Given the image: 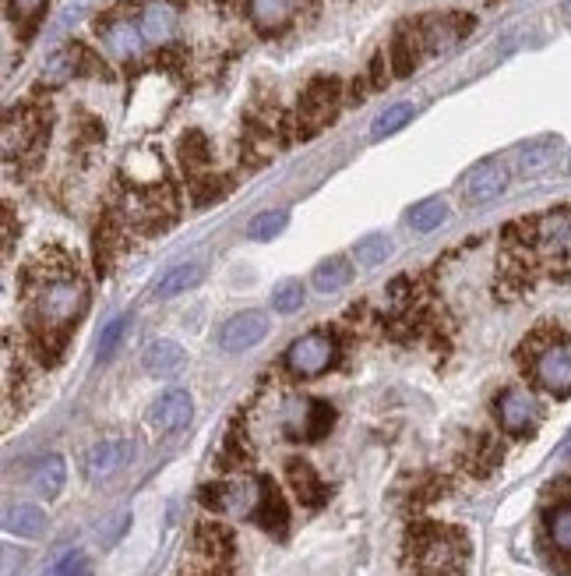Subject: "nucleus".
Instances as JSON below:
<instances>
[{
	"label": "nucleus",
	"mask_w": 571,
	"mask_h": 576,
	"mask_svg": "<svg viewBox=\"0 0 571 576\" xmlns=\"http://www.w3.org/2000/svg\"><path fill=\"white\" fill-rule=\"evenodd\" d=\"M202 279H205L202 262H180V265H174L169 273H163V279L155 284V298H160V301L180 298V293L194 290L198 284H202Z\"/></svg>",
	"instance_id": "nucleus-24"
},
{
	"label": "nucleus",
	"mask_w": 571,
	"mask_h": 576,
	"mask_svg": "<svg viewBox=\"0 0 571 576\" xmlns=\"http://www.w3.org/2000/svg\"><path fill=\"white\" fill-rule=\"evenodd\" d=\"M141 364L152 378H177L183 368H188V350L174 340H152L141 354Z\"/></svg>",
	"instance_id": "nucleus-19"
},
{
	"label": "nucleus",
	"mask_w": 571,
	"mask_h": 576,
	"mask_svg": "<svg viewBox=\"0 0 571 576\" xmlns=\"http://www.w3.org/2000/svg\"><path fill=\"white\" fill-rule=\"evenodd\" d=\"M268 315L265 312H237L233 318L223 322L219 329V347L226 350V354H244V350H254L258 347L265 336H268Z\"/></svg>",
	"instance_id": "nucleus-10"
},
{
	"label": "nucleus",
	"mask_w": 571,
	"mask_h": 576,
	"mask_svg": "<svg viewBox=\"0 0 571 576\" xmlns=\"http://www.w3.org/2000/svg\"><path fill=\"white\" fill-rule=\"evenodd\" d=\"M96 29H99V39H103V47L113 53V58H120V61L135 58L138 47H141V39H145V36H141V25L131 22L127 15H120V11H113V15L99 18Z\"/></svg>",
	"instance_id": "nucleus-16"
},
{
	"label": "nucleus",
	"mask_w": 571,
	"mask_h": 576,
	"mask_svg": "<svg viewBox=\"0 0 571 576\" xmlns=\"http://www.w3.org/2000/svg\"><path fill=\"white\" fill-rule=\"evenodd\" d=\"M272 308L279 315H293L304 308V284L300 279H279L272 287Z\"/></svg>",
	"instance_id": "nucleus-36"
},
{
	"label": "nucleus",
	"mask_w": 571,
	"mask_h": 576,
	"mask_svg": "<svg viewBox=\"0 0 571 576\" xmlns=\"http://www.w3.org/2000/svg\"><path fill=\"white\" fill-rule=\"evenodd\" d=\"M502 245L530 255L540 273L558 279L571 276V205L547 209V213L508 223Z\"/></svg>",
	"instance_id": "nucleus-2"
},
{
	"label": "nucleus",
	"mask_w": 571,
	"mask_h": 576,
	"mask_svg": "<svg viewBox=\"0 0 571 576\" xmlns=\"http://www.w3.org/2000/svg\"><path fill=\"white\" fill-rule=\"evenodd\" d=\"M494 417H497V425H502V431L511 435V439H530V435L540 428V421H544V406H540L533 389L508 386L497 392Z\"/></svg>",
	"instance_id": "nucleus-6"
},
{
	"label": "nucleus",
	"mask_w": 571,
	"mask_h": 576,
	"mask_svg": "<svg viewBox=\"0 0 571 576\" xmlns=\"http://www.w3.org/2000/svg\"><path fill=\"white\" fill-rule=\"evenodd\" d=\"M188 191H191V202H194L198 209H205V205H212V202H219L223 195L230 191V180L219 177V174H205V177H194Z\"/></svg>",
	"instance_id": "nucleus-35"
},
{
	"label": "nucleus",
	"mask_w": 571,
	"mask_h": 576,
	"mask_svg": "<svg viewBox=\"0 0 571 576\" xmlns=\"http://www.w3.org/2000/svg\"><path fill=\"white\" fill-rule=\"evenodd\" d=\"M522 368L530 372L533 386H540L554 400L571 397V336L558 329H540L519 350Z\"/></svg>",
	"instance_id": "nucleus-3"
},
{
	"label": "nucleus",
	"mask_w": 571,
	"mask_h": 576,
	"mask_svg": "<svg viewBox=\"0 0 571 576\" xmlns=\"http://www.w3.org/2000/svg\"><path fill=\"white\" fill-rule=\"evenodd\" d=\"M561 152V138L558 135H536L525 146H519V171L522 174H540L558 160Z\"/></svg>",
	"instance_id": "nucleus-23"
},
{
	"label": "nucleus",
	"mask_w": 571,
	"mask_h": 576,
	"mask_svg": "<svg viewBox=\"0 0 571 576\" xmlns=\"http://www.w3.org/2000/svg\"><path fill=\"white\" fill-rule=\"evenodd\" d=\"M254 519H258L262 530L276 534V538H282L286 527H290V510H286V499L276 485L262 481V502H258V510H254Z\"/></svg>",
	"instance_id": "nucleus-22"
},
{
	"label": "nucleus",
	"mask_w": 571,
	"mask_h": 576,
	"mask_svg": "<svg viewBox=\"0 0 571 576\" xmlns=\"http://www.w3.org/2000/svg\"><path fill=\"white\" fill-rule=\"evenodd\" d=\"M332 421H335V411L325 400H304L300 406H293V414H290V435L318 442L328 435V428H332Z\"/></svg>",
	"instance_id": "nucleus-18"
},
{
	"label": "nucleus",
	"mask_w": 571,
	"mask_h": 576,
	"mask_svg": "<svg viewBox=\"0 0 571 576\" xmlns=\"http://www.w3.org/2000/svg\"><path fill=\"white\" fill-rule=\"evenodd\" d=\"M286 223H290V213L286 209H268V213H258L248 223V237L251 241H272L286 230Z\"/></svg>",
	"instance_id": "nucleus-34"
},
{
	"label": "nucleus",
	"mask_w": 571,
	"mask_h": 576,
	"mask_svg": "<svg viewBox=\"0 0 571 576\" xmlns=\"http://www.w3.org/2000/svg\"><path fill=\"white\" fill-rule=\"evenodd\" d=\"M191 414H194L191 392L188 389H166L149 406V425L160 435H174V431L191 425Z\"/></svg>",
	"instance_id": "nucleus-11"
},
{
	"label": "nucleus",
	"mask_w": 571,
	"mask_h": 576,
	"mask_svg": "<svg viewBox=\"0 0 571 576\" xmlns=\"http://www.w3.org/2000/svg\"><path fill=\"white\" fill-rule=\"evenodd\" d=\"M342 103H346V96H342V82L335 75L310 78L307 86H304V92H300L293 132L300 138H314L321 128H328V124L339 117Z\"/></svg>",
	"instance_id": "nucleus-5"
},
{
	"label": "nucleus",
	"mask_w": 571,
	"mask_h": 576,
	"mask_svg": "<svg viewBox=\"0 0 571 576\" xmlns=\"http://www.w3.org/2000/svg\"><path fill=\"white\" fill-rule=\"evenodd\" d=\"M4 530L14 534V538H39V534L47 530V513H42L39 505H33V502L8 505Z\"/></svg>",
	"instance_id": "nucleus-25"
},
{
	"label": "nucleus",
	"mask_w": 571,
	"mask_h": 576,
	"mask_svg": "<svg viewBox=\"0 0 571 576\" xmlns=\"http://www.w3.org/2000/svg\"><path fill=\"white\" fill-rule=\"evenodd\" d=\"M335 354H339L335 336L325 329H314L290 343V350L282 354V364L293 378H318L335 364Z\"/></svg>",
	"instance_id": "nucleus-7"
},
{
	"label": "nucleus",
	"mask_w": 571,
	"mask_h": 576,
	"mask_svg": "<svg viewBox=\"0 0 571 576\" xmlns=\"http://www.w3.org/2000/svg\"><path fill=\"white\" fill-rule=\"evenodd\" d=\"M508 185H511V166L502 156H487L466 174L462 195H466L469 205H487L494 199H502V195L508 191Z\"/></svg>",
	"instance_id": "nucleus-9"
},
{
	"label": "nucleus",
	"mask_w": 571,
	"mask_h": 576,
	"mask_svg": "<svg viewBox=\"0 0 571 576\" xmlns=\"http://www.w3.org/2000/svg\"><path fill=\"white\" fill-rule=\"evenodd\" d=\"M568 174H571V152H568Z\"/></svg>",
	"instance_id": "nucleus-41"
},
{
	"label": "nucleus",
	"mask_w": 571,
	"mask_h": 576,
	"mask_svg": "<svg viewBox=\"0 0 571 576\" xmlns=\"http://www.w3.org/2000/svg\"><path fill=\"white\" fill-rule=\"evenodd\" d=\"M353 262L346 255H332V259H325L314 265V290H321V293H335L342 287H350L353 284Z\"/></svg>",
	"instance_id": "nucleus-27"
},
{
	"label": "nucleus",
	"mask_w": 571,
	"mask_h": 576,
	"mask_svg": "<svg viewBox=\"0 0 571 576\" xmlns=\"http://www.w3.org/2000/svg\"><path fill=\"white\" fill-rule=\"evenodd\" d=\"M448 216H452V209L445 199H423L409 209V227L417 234H431L441 227V223H448Z\"/></svg>",
	"instance_id": "nucleus-29"
},
{
	"label": "nucleus",
	"mask_w": 571,
	"mask_h": 576,
	"mask_svg": "<svg viewBox=\"0 0 571 576\" xmlns=\"http://www.w3.org/2000/svg\"><path fill=\"white\" fill-rule=\"evenodd\" d=\"M53 576H89V559H85L81 552H71V555H64L61 562H56Z\"/></svg>",
	"instance_id": "nucleus-38"
},
{
	"label": "nucleus",
	"mask_w": 571,
	"mask_h": 576,
	"mask_svg": "<svg viewBox=\"0 0 571 576\" xmlns=\"http://www.w3.org/2000/svg\"><path fill=\"white\" fill-rule=\"evenodd\" d=\"M198 552H202L212 566H223L233 555V538L223 524H202L198 527Z\"/></svg>",
	"instance_id": "nucleus-28"
},
{
	"label": "nucleus",
	"mask_w": 571,
	"mask_h": 576,
	"mask_svg": "<svg viewBox=\"0 0 571 576\" xmlns=\"http://www.w3.org/2000/svg\"><path fill=\"white\" fill-rule=\"evenodd\" d=\"M64 481H67V463H64V456L50 453L47 460L36 463V471H33V491H36L39 499H47V502L56 499V496H61Z\"/></svg>",
	"instance_id": "nucleus-26"
},
{
	"label": "nucleus",
	"mask_w": 571,
	"mask_h": 576,
	"mask_svg": "<svg viewBox=\"0 0 571 576\" xmlns=\"http://www.w3.org/2000/svg\"><path fill=\"white\" fill-rule=\"evenodd\" d=\"M497 463H502V446H497L491 435H477L466 449V467L483 477V474H491Z\"/></svg>",
	"instance_id": "nucleus-30"
},
{
	"label": "nucleus",
	"mask_w": 571,
	"mask_h": 576,
	"mask_svg": "<svg viewBox=\"0 0 571 576\" xmlns=\"http://www.w3.org/2000/svg\"><path fill=\"white\" fill-rule=\"evenodd\" d=\"M423 58H427V47H423L420 22H403V25H395L392 43H389V64H392V75H395V78H409V75L420 67Z\"/></svg>",
	"instance_id": "nucleus-12"
},
{
	"label": "nucleus",
	"mask_w": 571,
	"mask_h": 576,
	"mask_svg": "<svg viewBox=\"0 0 571 576\" xmlns=\"http://www.w3.org/2000/svg\"><path fill=\"white\" fill-rule=\"evenodd\" d=\"M212 576H216V573H212Z\"/></svg>",
	"instance_id": "nucleus-42"
},
{
	"label": "nucleus",
	"mask_w": 571,
	"mask_h": 576,
	"mask_svg": "<svg viewBox=\"0 0 571 576\" xmlns=\"http://www.w3.org/2000/svg\"><path fill=\"white\" fill-rule=\"evenodd\" d=\"M318 8V0H244V15L251 22V29L258 36H282Z\"/></svg>",
	"instance_id": "nucleus-8"
},
{
	"label": "nucleus",
	"mask_w": 571,
	"mask_h": 576,
	"mask_svg": "<svg viewBox=\"0 0 571 576\" xmlns=\"http://www.w3.org/2000/svg\"><path fill=\"white\" fill-rule=\"evenodd\" d=\"M413 117H417V107L413 103H392L389 110H381L375 117V124H370V138H389L395 132H403Z\"/></svg>",
	"instance_id": "nucleus-32"
},
{
	"label": "nucleus",
	"mask_w": 571,
	"mask_h": 576,
	"mask_svg": "<svg viewBox=\"0 0 571 576\" xmlns=\"http://www.w3.org/2000/svg\"><path fill=\"white\" fill-rule=\"evenodd\" d=\"M547 538L561 555H571V502H558L547 513Z\"/></svg>",
	"instance_id": "nucleus-33"
},
{
	"label": "nucleus",
	"mask_w": 571,
	"mask_h": 576,
	"mask_svg": "<svg viewBox=\"0 0 571 576\" xmlns=\"http://www.w3.org/2000/svg\"><path fill=\"white\" fill-rule=\"evenodd\" d=\"M564 18H571V0H568V4H564Z\"/></svg>",
	"instance_id": "nucleus-40"
},
{
	"label": "nucleus",
	"mask_w": 571,
	"mask_h": 576,
	"mask_svg": "<svg viewBox=\"0 0 571 576\" xmlns=\"http://www.w3.org/2000/svg\"><path fill=\"white\" fill-rule=\"evenodd\" d=\"M413 562H417L420 576H462L466 538L459 530L427 524L413 534Z\"/></svg>",
	"instance_id": "nucleus-4"
},
{
	"label": "nucleus",
	"mask_w": 571,
	"mask_h": 576,
	"mask_svg": "<svg viewBox=\"0 0 571 576\" xmlns=\"http://www.w3.org/2000/svg\"><path fill=\"white\" fill-rule=\"evenodd\" d=\"M392 259V237L384 234H367L364 241H356L353 248V262L360 270H375V265H384Z\"/></svg>",
	"instance_id": "nucleus-31"
},
{
	"label": "nucleus",
	"mask_w": 571,
	"mask_h": 576,
	"mask_svg": "<svg viewBox=\"0 0 571 576\" xmlns=\"http://www.w3.org/2000/svg\"><path fill=\"white\" fill-rule=\"evenodd\" d=\"M28 333L67 336L89 308V284L81 279L75 259L61 248L39 251L22 273Z\"/></svg>",
	"instance_id": "nucleus-1"
},
{
	"label": "nucleus",
	"mask_w": 571,
	"mask_h": 576,
	"mask_svg": "<svg viewBox=\"0 0 571 576\" xmlns=\"http://www.w3.org/2000/svg\"><path fill=\"white\" fill-rule=\"evenodd\" d=\"M138 25H141L145 43L166 47L169 39H174L177 25H180V11L169 4V0H152V4H145L138 11Z\"/></svg>",
	"instance_id": "nucleus-17"
},
{
	"label": "nucleus",
	"mask_w": 571,
	"mask_h": 576,
	"mask_svg": "<svg viewBox=\"0 0 571 576\" xmlns=\"http://www.w3.org/2000/svg\"><path fill=\"white\" fill-rule=\"evenodd\" d=\"M286 477H290L293 496L304 505H310V510L328 499V485L321 481L318 471H314L307 460H290V463H286Z\"/></svg>",
	"instance_id": "nucleus-20"
},
{
	"label": "nucleus",
	"mask_w": 571,
	"mask_h": 576,
	"mask_svg": "<svg viewBox=\"0 0 571 576\" xmlns=\"http://www.w3.org/2000/svg\"><path fill=\"white\" fill-rule=\"evenodd\" d=\"M389 67L392 64H384V53H375V61H370V89H384V86H389Z\"/></svg>",
	"instance_id": "nucleus-39"
},
{
	"label": "nucleus",
	"mask_w": 571,
	"mask_h": 576,
	"mask_svg": "<svg viewBox=\"0 0 571 576\" xmlns=\"http://www.w3.org/2000/svg\"><path fill=\"white\" fill-rule=\"evenodd\" d=\"M131 460H135V442L131 439H103L85 453V477L99 485L117 471H124Z\"/></svg>",
	"instance_id": "nucleus-15"
},
{
	"label": "nucleus",
	"mask_w": 571,
	"mask_h": 576,
	"mask_svg": "<svg viewBox=\"0 0 571 576\" xmlns=\"http://www.w3.org/2000/svg\"><path fill=\"white\" fill-rule=\"evenodd\" d=\"M212 499H205L212 510H223V513H233V516H254L262 502V481H254V477H233V481H223L208 491Z\"/></svg>",
	"instance_id": "nucleus-13"
},
{
	"label": "nucleus",
	"mask_w": 571,
	"mask_h": 576,
	"mask_svg": "<svg viewBox=\"0 0 571 576\" xmlns=\"http://www.w3.org/2000/svg\"><path fill=\"white\" fill-rule=\"evenodd\" d=\"M177 156H180V166H183V174H188V180L212 174V146H208L205 132H188V135H180Z\"/></svg>",
	"instance_id": "nucleus-21"
},
{
	"label": "nucleus",
	"mask_w": 571,
	"mask_h": 576,
	"mask_svg": "<svg viewBox=\"0 0 571 576\" xmlns=\"http://www.w3.org/2000/svg\"><path fill=\"white\" fill-rule=\"evenodd\" d=\"M473 25L477 22L469 18V15H431V18H420L427 58H437V53H448L452 47H459L462 36L473 33Z\"/></svg>",
	"instance_id": "nucleus-14"
},
{
	"label": "nucleus",
	"mask_w": 571,
	"mask_h": 576,
	"mask_svg": "<svg viewBox=\"0 0 571 576\" xmlns=\"http://www.w3.org/2000/svg\"><path fill=\"white\" fill-rule=\"evenodd\" d=\"M131 326V318H113L106 333H103V340H99V361H110L113 358V350H117V343L124 340V329Z\"/></svg>",
	"instance_id": "nucleus-37"
}]
</instances>
